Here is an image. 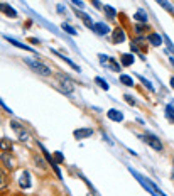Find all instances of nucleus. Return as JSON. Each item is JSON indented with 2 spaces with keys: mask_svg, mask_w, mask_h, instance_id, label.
I'll return each mask as SVG.
<instances>
[{
  "mask_svg": "<svg viewBox=\"0 0 174 196\" xmlns=\"http://www.w3.org/2000/svg\"><path fill=\"white\" fill-rule=\"evenodd\" d=\"M93 31L97 32V34H100V36H105V34H108L110 32V27L107 26V24H103V22H98V24H93Z\"/></svg>",
  "mask_w": 174,
  "mask_h": 196,
  "instance_id": "9b49d317",
  "label": "nucleus"
},
{
  "mask_svg": "<svg viewBox=\"0 0 174 196\" xmlns=\"http://www.w3.org/2000/svg\"><path fill=\"white\" fill-rule=\"evenodd\" d=\"M61 27H63V29H64V31H66V32H68V34H71V36H76V34H78V32H76V31H74V29H73L71 26H68V24H66V22H64V24H63V26H61Z\"/></svg>",
  "mask_w": 174,
  "mask_h": 196,
  "instance_id": "a878e982",
  "label": "nucleus"
},
{
  "mask_svg": "<svg viewBox=\"0 0 174 196\" xmlns=\"http://www.w3.org/2000/svg\"><path fill=\"white\" fill-rule=\"evenodd\" d=\"M0 107H2V108H3V110H5V112H7V113H12V110H10V108H9V107H7V105H5V103H3V102H2V98H0Z\"/></svg>",
  "mask_w": 174,
  "mask_h": 196,
  "instance_id": "c85d7f7f",
  "label": "nucleus"
},
{
  "mask_svg": "<svg viewBox=\"0 0 174 196\" xmlns=\"http://www.w3.org/2000/svg\"><path fill=\"white\" fill-rule=\"evenodd\" d=\"M166 113H167V118L171 120V122H174V105H167Z\"/></svg>",
  "mask_w": 174,
  "mask_h": 196,
  "instance_id": "393cba45",
  "label": "nucleus"
},
{
  "mask_svg": "<svg viewBox=\"0 0 174 196\" xmlns=\"http://www.w3.org/2000/svg\"><path fill=\"white\" fill-rule=\"evenodd\" d=\"M7 184H9V178H7L5 171L0 169V191H3L7 188Z\"/></svg>",
  "mask_w": 174,
  "mask_h": 196,
  "instance_id": "a211bd4d",
  "label": "nucleus"
},
{
  "mask_svg": "<svg viewBox=\"0 0 174 196\" xmlns=\"http://www.w3.org/2000/svg\"><path fill=\"white\" fill-rule=\"evenodd\" d=\"M51 51H52V54H54V56H57V58H61V59H63V61H66V63H68V64H69V66H71V68H73V69H76V71H80V66H78V64H74V63H73L71 59H68V58H66V56H63V54H59V53H57V51H56V49H51Z\"/></svg>",
  "mask_w": 174,
  "mask_h": 196,
  "instance_id": "2eb2a0df",
  "label": "nucleus"
},
{
  "mask_svg": "<svg viewBox=\"0 0 174 196\" xmlns=\"http://www.w3.org/2000/svg\"><path fill=\"white\" fill-rule=\"evenodd\" d=\"M125 100L130 103V105H135V100H132V97H128V95H125Z\"/></svg>",
  "mask_w": 174,
  "mask_h": 196,
  "instance_id": "2f4dec72",
  "label": "nucleus"
},
{
  "mask_svg": "<svg viewBox=\"0 0 174 196\" xmlns=\"http://www.w3.org/2000/svg\"><path fill=\"white\" fill-rule=\"evenodd\" d=\"M0 162H2L7 169H14L15 168V161H14V157H12L10 152H2L0 154Z\"/></svg>",
  "mask_w": 174,
  "mask_h": 196,
  "instance_id": "39448f33",
  "label": "nucleus"
},
{
  "mask_svg": "<svg viewBox=\"0 0 174 196\" xmlns=\"http://www.w3.org/2000/svg\"><path fill=\"white\" fill-rule=\"evenodd\" d=\"M52 156H54V157H52V159H54V162H63V161H64V156H63V154H61L59 151H56L54 154H52Z\"/></svg>",
  "mask_w": 174,
  "mask_h": 196,
  "instance_id": "bb28decb",
  "label": "nucleus"
},
{
  "mask_svg": "<svg viewBox=\"0 0 174 196\" xmlns=\"http://www.w3.org/2000/svg\"><path fill=\"white\" fill-rule=\"evenodd\" d=\"M171 86L174 88V78H171Z\"/></svg>",
  "mask_w": 174,
  "mask_h": 196,
  "instance_id": "473e14b6",
  "label": "nucleus"
},
{
  "mask_svg": "<svg viewBox=\"0 0 174 196\" xmlns=\"http://www.w3.org/2000/svg\"><path fill=\"white\" fill-rule=\"evenodd\" d=\"M135 32H137L139 36L144 34V26H137V27H135Z\"/></svg>",
  "mask_w": 174,
  "mask_h": 196,
  "instance_id": "7c9ffc66",
  "label": "nucleus"
},
{
  "mask_svg": "<svg viewBox=\"0 0 174 196\" xmlns=\"http://www.w3.org/2000/svg\"><path fill=\"white\" fill-rule=\"evenodd\" d=\"M103 12H105V14L108 15L110 19H115V17H117V12H115V9H113V7H110V5H105V7H103Z\"/></svg>",
  "mask_w": 174,
  "mask_h": 196,
  "instance_id": "412c9836",
  "label": "nucleus"
},
{
  "mask_svg": "<svg viewBox=\"0 0 174 196\" xmlns=\"http://www.w3.org/2000/svg\"><path fill=\"white\" fill-rule=\"evenodd\" d=\"M5 39L9 41L12 46H15V48H20V49H24V51H31V53H34V49H32V48H29V46L22 44V43H19V41H15V39H12V37H9V36H5Z\"/></svg>",
  "mask_w": 174,
  "mask_h": 196,
  "instance_id": "ddd939ff",
  "label": "nucleus"
},
{
  "mask_svg": "<svg viewBox=\"0 0 174 196\" xmlns=\"http://www.w3.org/2000/svg\"><path fill=\"white\" fill-rule=\"evenodd\" d=\"M134 19L139 20V22H142V24H146L147 22V14H146V12H142V10H139L137 14L134 15Z\"/></svg>",
  "mask_w": 174,
  "mask_h": 196,
  "instance_id": "4be33fe9",
  "label": "nucleus"
},
{
  "mask_svg": "<svg viewBox=\"0 0 174 196\" xmlns=\"http://www.w3.org/2000/svg\"><path fill=\"white\" fill-rule=\"evenodd\" d=\"M120 63H122V66L134 64V56H132V54H122V56H120Z\"/></svg>",
  "mask_w": 174,
  "mask_h": 196,
  "instance_id": "f3484780",
  "label": "nucleus"
},
{
  "mask_svg": "<svg viewBox=\"0 0 174 196\" xmlns=\"http://www.w3.org/2000/svg\"><path fill=\"white\" fill-rule=\"evenodd\" d=\"M56 78H57V81L61 83V88H63V90L66 91V93H71V91L74 90V86H73V81L69 80L68 76H63V74H57Z\"/></svg>",
  "mask_w": 174,
  "mask_h": 196,
  "instance_id": "20e7f679",
  "label": "nucleus"
},
{
  "mask_svg": "<svg viewBox=\"0 0 174 196\" xmlns=\"http://www.w3.org/2000/svg\"><path fill=\"white\" fill-rule=\"evenodd\" d=\"M24 61H26V64L31 66L36 73L42 74V76H49V74H51V69H49L46 64H42L41 61H34V59H24Z\"/></svg>",
  "mask_w": 174,
  "mask_h": 196,
  "instance_id": "f257e3e1",
  "label": "nucleus"
},
{
  "mask_svg": "<svg viewBox=\"0 0 174 196\" xmlns=\"http://www.w3.org/2000/svg\"><path fill=\"white\" fill-rule=\"evenodd\" d=\"M100 63L105 68H110L112 71H120V64L118 63H115V59L113 58H110V56H105V54H100Z\"/></svg>",
  "mask_w": 174,
  "mask_h": 196,
  "instance_id": "f03ea898",
  "label": "nucleus"
},
{
  "mask_svg": "<svg viewBox=\"0 0 174 196\" xmlns=\"http://www.w3.org/2000/svg\"><path fill=\"white\" fill-rule=\"evenodd\" d=\"M142 139H144V142L149 144L152 149H156V151H162V144H161V140L157 139L156 135H152V134H146V135L142 137Z\"/></svg>",
  "mask_w": 174,
  "mask_h": 196,
  "instance_id": "7ed1b4c3",
  "label": "nucleus"
},
{
  "mask_svg": "<svg viewBox=\"0 0 174 196\" xmlns=\"http://www.w3.org/2000/svg\"><path fill=\"white\" fill-rule=\"evenodd\" d=\"M147 41L152 46H161V44H162V37H161L159 34H149L147 36Z\"/></svg>",
  "mask_w": 174,
  "mask_h": 196,
  "instance_id": "dca6fc26",
  "label": "nucleus"
},
{
  "mask_svg": "<svg viewBox=\"0 0 174 196\" xmlns=\"http://www.w3.org/2000/svg\"><path fill=\"white\" fill-rule=\"evenodd\" d=\"M76 14H78V17H81V20H83V22H85L88 27H93V22H92V19H90L86 14H83V12H76Z\"/></svg>",
  "mask_w": 174,
  "mask_h": 196,
  "instance_id": "5701e85b",
  "label": "nucleus"
},
{
  "mask_svg": "<svg viewBox=\"0 0 174 196\" xmlns=\"http://www.w3.org/2000/svg\"><path fill=\"white\" fill-rule=\"evenodd\" d=\"M19 184H20V188H22V189H27V188H31V174H29L27 171H24V173L20 174Z\"/></svg>",
  "mask_w": 174,
  "mask_h": 196,
  "instance_id": "1a4fd4ad",
  "label": "nucleus"
},
{
  "mask_svg": "<svg viewBox=\"0 0 174 196\" xmlns=\"http://www.w3.org/2000/svg\"><path fill=\"white\" fill-rule=\"evenodd\" d=\"M71 2H73L76 7H80V9H83V7H85V3H83L81 0H71Z\"/></svg>",
  "mask_w": 174,
  "mask_h": 196,
  "instance_id": "c756f323",
  "label": "nucleus"
},
{
  "mask_svg": "<svg viewBox=\"0 0 174 196\" xmlns=\"http://www.w3.org/2000/svg\"><path fill=\"white\" fill-rule=\"evenodd\" d=\"M120 83L125 86H134V80H132L128 74H120Z\"/></svg>",
  "mask_w": 174,
  "mask_h": 196,
  "instance_id": "6ab92c4d",
  "label": "nucleus"
},
{
  "mask_svg": "<svg viewBox=\"0 0 174 196\" xmlns=\"http://www.w3.org/2000/svg\"><path fill=\"white\" fill-rule=\"evenodd\" d=\"M0 12L2 14H5L7 17H12V19H15L17 17V12H15V9H12L10 5H7V3H0Z\"/></svg>",
  "mask_w": 174,
  "mask_h": 196,
  "instance_id": "9d476101",
  "label": "nucleus"
},
{
  "mask_svg": "<svg viewBox=\"0 0 174 196\" xmlns=\"http://www.w3.org/2000/svg\"><path fill=\"white\" fill-rule=\"evenodd\" d=\"M95 81H97L98 85H100V88H103V90H108V88H110V85H108V83L103 80V78H100V76H97V78H95Z\"/></svg>",
  "mask_w": 174,
  "mask_h": 196,
  "instance_id": "b1692460",
  "label": "nucleus"
},
{
  "mask_svg": "<svg viewBox=\"0 0 174 196\" xmlns=\"http://www.w3.org/2000/svg\"><path fill=\"white\" fill-rule=\"evenodd\" d=\"M112 39H113V43H115V44L123 43V41H125V31H123L122 27L113 29V36H112Z\"/></svg>",
  "mask_w": 174,
  "mask_h": 196,
  "instance_id": "6e6552de",
  "label": "nucleus"
},
{
  "mask_svg": "<svg viewBox=\"0 0 174 196\" xmlns=\"http://www.w3.org/2000/svg\"><path fill=\"white\" fill-rule=\"evenodd\" d=\"M12 149H14V144H12L9 139H2V140H0V151H2V152H10Z\"/></svg>",
  "mask_w": 174,
  "mask_h": 196,
  "instance_id": "4468645a",
  "label": "nucleus"
},
{
  "mask_svg": "<svg viewBox=\"0 0 174 196\" xmlns=\"http://www.w3.org/2000/svg\"><path fill=\"white\" fill-rule=\"evenodd\" d=\"M93 135V128L86 127V128H78V130H74V139H86V137H92Z\"/></svg>",
  "mask_w": 174,
  "mask_h": 196,
  "instance_id": "0eeeda50",
  "label": "nucleus"
},
{
  "mask_svg": "<svg viewBox=\"0 0 174 196\" xmlns=\"http://www.w3.org/2000/svg\"><path fill=\"white\" fill-rule=\"evenodd\" d=\"M10 127L14 128L15 132H17L19 139L22 140V142H27V140H29V135L26 134V130H24V128H22V125H20L19 122H15V120H12V122H10Z\"/></svg>",
  "mask_w": 174,
  "mask_h": 196,
  "instance_id": "423d86ee",
  "label": "nucleus"
},
{
  "mask_svg": "<svg viewBox=\"0 0 174 196\" xmlns=\"http://www.w3.org/2000/svg\"><path fill=\"white\" fill-rule=\"evenodd\" d=\"M107 117H108L110 120H113V122H122L123 120V113L120 110H115V108H112V110L107 112Z\"/></svg>",
  "mask_w": 174,
  "mask_h": 196,
  "instance_id": "f8f14e48",
  "label": "nucleus"
},
{
  "mask_svg": "<svg viewBox=\"0 0 174 196\" xmlns=\"http://www.w3.org/2000/svg\"><path fill=\"white\" fill-rule=\"evenodd\" d=\"M156 2H157V3H159V5H161V7H164V9H166V10H167V12H169V14H174V9H172V5H171V3H169V2H167V0H156Z\"/></svg>",
  "mask_w": 174,
  "mask_h": 196,
  "instance_id": "aec40b11",
  "label": "nucleus"
},
{
  "mask_svg": "<svg viewBox=\"0 0 174 196\" xmlns=\"http://www.w3.org/2000/svg\"><path fill=\"white\" fill-rule=\"evenodd\" d=\"M139 80H140V81H142V83H144V85H146V86H147V88H149V90H151V91H152V90H154V88H152V85H151V83H149V81L146 80V78H144V76H139Z\"/></svg>",
  "mask_w": 174,
  "mask_h": 196,
  "instance_id": "cd10ccee",
  "label": "nucleus"
}]
</instances>
